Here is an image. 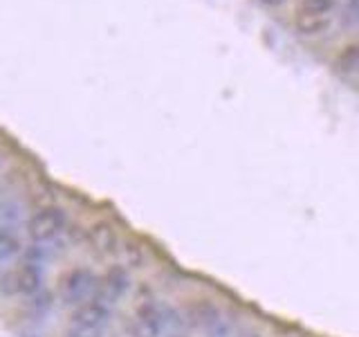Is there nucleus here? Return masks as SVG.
<instances>
[{
	"label": "nucleus",
	"mask_w": 359,
	"mask_h": 337,
	"mask_svg": "<svg viewBox=\"0 0 359 337\" xmlns=\"http://www.w3.org/2000/svg\"><path fill=\"white\" fill-rule=\"evenodd\" d=\"M99 288V277L88 267L70 270L59 284V297L65 306H83L88 301H95Z\"/></svg>",
	"instance_id": "1"
},
{
	"label": "nucleus",
	"mask_w": 359,
	"mask_h": 337,
	"mask_svg": "<svg viewBox=\"0 0 359 337\" xmlns=\"http://www.w3.org/2000/svg\"><path fill=\"white\" fill-rule=\"evenodd\" d=\"M110 322V308L99 301H88L72 312L67 337H101Z\"/></svg>",
	"instance_id": "2"
},
{
	"label": "nucleus",
	"mask_w": 359,
	"mask_h": 337,
	"mask_svg": "<svg viewBox=\"0 0 359 337\" xmlns=\"http://www.w3.org/2000/svg\"><path fill=\"white\" fill-rule=\"evenodd\" d=\"M41 272L34 265H18L0 277V292L9 297H29L41 290Z\"/></svg>",
	"instance_id": "3"
},
{
	"label": "nucleus",
	"mask_w": 359,
	"mask_h": 337,
	"mask_svg": "<svg viewBox=\"0 0 359 337\" xmlns=\"http://www.w3.org/2000/svg\"><path fill=\"white\" fill-rule=\"evenodd\" d=\"M63 227H65V211L59 207H48L34 213L27 225V232L34 243H50L63 232Z\"/></svg>",
	"instance_id": "4"
},
{
	"label": "nucleus",
	"mask_w": 359,
	"mask_h": 337,
	"mask_svg": "<svg viewBox=\"0 0 359 337\" xmlns=\"http://www.w3.org/2000/svg\"><path fill=\"white\" fill-rule=\"evenodd\" d=\"M128 331L133 337H160V303L142 301L128 317Z\"/></svg>",
	"instance_id": "5"
},
{
	"label": "nucleus",
	"mask_w": 359,
	"mask_h": 337,
	"mask_svg": "<svg viewBox=\"0 0 359 337\" xmlns=\"http://www.w3.org/2000/svg\"><path fill=\"white\" fill-rule=\"evenodd\" d=\"M130 288V277L121 265L110 267L108 272L99 279V288H97V297L95 301H99L101 306H115V303L126 295Z\"/></svg>",
	"instance_id": "6"
},
{
	"label": "nucleus",
	"mask_w": 359,
	"mask_h": 337,
	"mask_svg": "<svg viewBox=\"0 0 359 337\" xmlns=\"http://www.w3.org/2000/svg\"><path fill=\"white\" fill-rule=\"evenodd\" d=\"M334 11H306V9H297L294 16V25L301 34H321L330 27Z\"/></svg>",
	"instance_id": "7"
},
{
	"label": "nucleus",
	"mask_w": 359,
	"mask_h": 337,
	"mask_svg": "<svg viewBox=\"0 0 359 337\" xmlns=\"http://www.w3.org/2000/svg\"><path fill=\"white\" fill-rule=\"evenodd\" d=\"M187 319L175 308L160 303V337H184Z\"/></svg>",
	"instance_id": "8"
},
{
	"label": "nucleus",
	"mask_w": 359,
	"mask_h": 337,
	"mask_svg": "<svg viewBox=\"0 0 359 337\" xmlns=\"http://www.w3.org/2000/svg\"><path fill=\"white\" fill-rule=\"evenodd\" d=\"M90 241H93V247L99 252V254H112L117 250V234H115V227L108 223H99L93 227L90 232Z\"/></svg>",
	"instance_id": "9"
},
{
	"label": "nucleus",
	"mask_w": 359,
	"mask_h": 337,
	"mask_svg": "<svg viewBox=\"0 0 359 337\" xmlns=\"http://www.w3.org/2000/svg\"><path fill=\"white\" fill-rule=\"evenodd\" d=\"M20 252V241L14 232H9L5 227H0V263L9 261Z\"/></svg>",
	"instance_id": "10"
},
{
	"label": "nucleus",
	"mask_w": 359,
	"mask_h": 337,
	"mask_svg": "<svg viewBox=\"0 0 359 337\" xmlns=\"http://www.w3.org/2000/svg\"><path fill=\"white\" fill-rule=\"evenodd\" d=\"M337 65H339V70H344V72L359 70V43L348 45V48L339 54V59H337Z\"/></svg>",
	"instance_id": "11"
},
{
	"label": "nucleus",
	"mask_w": 359,
	"mask_h": 337,
	"mask_svg": "<svg viewBox=\"0 0 359 337\" xmlns=\"http://www.w3.org/2000/svg\"><path fill=\"white\" fill-rule=\"evenodd\" d=\"M299 9H306V11H334V0H301Z\"/></svg>",
	"instance_id": "12"
},
{
	"label": "nucleus",
	"mask_w": 359,
	"mask_h": 337,
	"mask_svg": "<svg viewBox=\"0 0 359 337\" xmlns=\"http://www.w3.org/2000/svg\"><path fill=\"white\" fill-rule=\"evenodd\" d=\"M263 5H269V7H278V5H283L287 3V0H261Z\"/></svg>",
	"instance_id": "13"
},
{
	"label": "nucleus",
	"mask_w": 359,
	"mask_h": 337,
	"mask_svg": "<svg viewBox=\"0 0 359 337\" xmlns=\"http://www.w3.org/2000/svg\"><path fill=\"white\" fill-rule=\"evenodd\" d=\"M241 337H258V335H241Z\"/></svg>",
	"instance_id": "14"
}]
</instances>
